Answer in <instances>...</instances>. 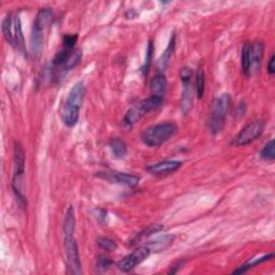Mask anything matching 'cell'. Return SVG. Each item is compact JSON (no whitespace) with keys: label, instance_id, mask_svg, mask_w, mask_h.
I'll use <instances>...</instances> for the list:
<instances>
[{"label":"cell","instance_id":"cell-1","mask_svg":"<svg viewBox=\"0 0 275 275\" xmlns=\"http://www.w3.org/2000/svg\"><path fill=\"white\" fill-rule=\"evenodd\" d=\"M86 87L83 81L76 82L69 91L62 110V119L67 127H74L80 117V109L84 100Z\"/></svg>","mask_w":275,"mask_h":275},{"label":"cell","instance_id":"cell-2","mask_svg":"<svg viewBox=\"0 0 275 275\" xmlns=\"http://www.w3.org/2000/svg\"><path fill=\"white\" fill-rule=\"evenodd\" d=\"M3 33L8 43H10L21 54L27 56L19 14H9L5 17L3 22Z\"/></svg>","mask_w":275,"mask_h":275},{"label":"cell","instance_id":"cell-3","mask_svg":"<svg viewBox=\"0 0 275 275\" xmlns=\"http://www.w3.org/2000/svg\"><path fill=\"white\" fill-rule=\"evenodd\" d=\"M176 131L177 126L174 123H161L143 130L141 133V140L150 148H156L170 140Z\"/></svg>","mask_w":275,"mask_h":275},{"label":"cell","instance_id":"cell-4","mask_svg":"<svg viewBox=\"0 0 275 275\" xmlns=\"http://www.w3.org/2000/svg\"><path fill=\"white\" fill-rule=\"evenodd\" d=\"M230 103L231 98L228 94H221L212 101L209 127L213 134H217L222 129Z\"/></svg>","mask_w":275,"mask_h":275},{"label":"cell","instance_id":"cell-5","mask_svg":"<svg viewBox=\"0 0 275 275\" xmlns=\"http://www.w3.org/2000/svg\"><path fill=\"white\" fill-rule=\"evenodd\" d=\"M162 99L163 98L161 97L153 96L152 95L151 97L136 103V105L133 106L130 110H128L124 117L123 124L127 127H131L134 123L139 122L145 114L149 113V112L159 108L162 103Z\"/></svg>","mask_w":275,"mask_h":275},{"label":"cell","instance_id":"cell-6","mask_svg":"<svg viewBox=\"0 0 275 275\" xmlns=\"http://www.w3.org/2000/svg\"><path fill=\"white\" fill-rule=\"evenodd\" d=\"M264 127H265V123L263 122V120L261 119L254 120V122H252L251 124L246 125L242 130L238 133L232 144L236 146H244V145L253 143L262 134Z\"/></svg>","mask_w":275,"mask_h":275},{"label":"cell","instance_id":"cell-7","mask_svg":"<svg viewBox=\"0 0 275 275\" xmlns=\"http://www.w3.org/2000/svg\"><path fill=\"white\" fill-rule=\"evenodd\" d=\"M64 246L67 258V263L71 270L72 274H81V260L79 253V245H77L74 236L64 237Z\"/></svg>","mask_w":275,"mask_h":275},{"label":"cell","instance_id":"cell-8","mask_svg":"<svg viewBox=\"0 0 275 275\" xmlns=\"http://www.w3.org/2000/svg\"><path fill=\"white\" fill-rule=\"evenodd\" d=\"M150 254L151 251L148 246L138 247L130 255L126 256L117 263V268L122 272L131 271L138 264L143 262L150 256Z\"/></svg>","mask_w":275,"mask_h":275},{"label":"cell","instance_id":"cell-9","mask_svg":"<svg viewBox=\"0 0 275 275\" xmlns=\"http://www.w3.org/2000/svg\"><path fill=\"white\" fill-rule=\"evenodd\" d=\"M182 167V162L177 160H163L156 163H153V165L149 166L148 171L151 174L155 175H165L173 173L176 170H178Z\"/></svg>","mask_w":275,"mask_h":275},{"label":"cell","instance_id":"cell-10","mask_svg":"<svg viewBox=\"0 0 275 275\" xmlns=\"http://www.w3.org/2000/svg\"><path fill=\"white\" fill-rule=\"evenodd\" d=\"M263 52L264 45L262 42L256 41L255 43H251V71L259 70L263 58Z\"/></svg>","mask_w":275,"mask_h":275},{"label":"cell","instance_id":"cell-11","mask_svg":"<svg viewBox=\"0 0 275 275\" xmlns=\"http://www.w3.org/2000/svg\"><path fill=\"white\" fill-rule=\"evenodd\" d=\"M106 177L110 179L111 182L123 184L129 187H135L140 182L139 176H136L134 174H129V173H120V172H116V173L106 175Z\"/></svg>","mask_w":275,"mask_h":275},{"label":"cell","instance_id":"cell-12","mask_svg":"<svg viewBox=\"0 0 275 275\" xmlns=\"http://www.w3.org/2000/svg\"><path fill=\"white\" fill-rule=\"evenodd\" d=\"M167 85L168 81L166 79V76L162 73H158L156 75H154L152 79L150 86H151V91L153 96H157L163 98L165 96V93L167 90Z\"/></svg>","mask_w":275,"mask_h":275},{"label":"cell","instance_id":"cell-13","mask_svg":"<svg viewBox=\"0 0 275 275\" xmlns=\"http://www.w3.org/2000/svg\"><path fill=\"white\" fill-rule=\"evenodd\" d=\"M174 239H175V237L171 236V235L162 236V237H159L157 239L153 240L152 242H150L148 244V247L150 248L151 253L152 252L159 253V252L165 251V249H167L168 247H170L172 245V243L174 242Z\"/></svg>","mask_w":275,"mask_h":275},{"label":"cell","instance_id":"cell-14","mask_svg":"<svg viewBox=\"0 0 275 275\" xmlns=\"http://www.w3.org/2000/svg\"><path fill=\"white\" fill-rule=\"evenodd\" d=\"M52 17H53V12L50 8H42L38 12L36 19L33 22L34 29H38L41 31H44V29L48 27V25L51 23Z\"/></svg>","mask_w":275,"mask_h":275},{"label":"cell","instance_id":"cell-15","mask_svg":"<svg viewBox=\"0 0 275 275\" xmlns=\"http://www.w3.org/2000/svg\"><path fill=\"white\" fill-rule=\"evenodd\" d=\"M25 171V152L20 143L14 145V176H23Z\"/></svg>","mask_w":275,"mask_h":275},{"label":"cell","instance_id":"cell-16","mask_svg":"<svg viewBox=\"0 0 275 275\" xmlns=\"http://www.w3.org/2000/svg\"><path fill=\"white\" fill-rule=\"evenodd\" d=\"M183 82V96L180 107L184 113L191 110L193 105V88H192V79H182Z\"/></svg>","mask_w":275,"mask_h":275},{"label":"cell","instance_id":"cell-17","mask_svg":"<svg viewBox=\"0 0 275 275\" xmlns=\"http://www.w3.org/2000/svg\"><path fill=\"white\" fill-rule=\"evenodd\" d=\"M43 32L38 29L32 28V32H31V37H30V48H31V52L34 56H39L42 52L43 49Z\"/></svg>","mask_w":275,"mask_h":275},{"label":"cell","instance_id":"cell-18","mask_svg":"<svg viewBox=\"0 0 275 275\" xmlns=\"http://www.w3.org/2000/svg\"><path fill=\"white\" fill-rule=\"evenodd\" d=\"M174 47H175V34L173 33V36L171 37V40L169 42V45L167 47V49L163 52L162 55L160 56V58L158 59V68L159 70H166L170 59L172 57V54H173L174 51Z\"/></svg>","mask_w":275,"mask_h":275},{"label":"cell","instance_id":"cell-19","mask_svg":"<svg viewBox=\"0 0 275 275\" xmlns=\"http://www.w3.org/2000/svg\"><path fill=\"white\" fill-rule=\"evenodd\" d=\"M75 231V214L72 206L68 209L64 220V237L74 236Z\"/></svg>","mask_w":275,"mask_h":275},{"label":"cell","instance_id":"cell-20","mask_svg":"<svg viewBox=\"0 0 275 275\" xmlns=\"http://www.w3.org/2000/svg\"><path fill=\"white\" fill-rule=\"evenodd\" d=\"M251 67V43L246 42L242 49V70L245 75L252 73Z\"/></svg>","mask_w":275,"mask_h":275},{"label":"cell","instance_id":"cell-21","mask_svg":"<svg viewBox=\"0 0 275 275\" xmlns=\"http://www.w3.org/2000/svg\"><path fill=\"white\" fill-rule=\"evenodd\" d=\"M110 149L112 153H113L114 157L118 159L126 157L127 152H128L126 144L122 140H118V139H114L110 142Z\"/></svg>","mask_w":275,"mask_h":275},{"label":"cell","instance_id":"cell-22","mask_svg":"<svg viewBox=\"0 0 275 275\" xmlns=\"http://www.w3.org/2000/svg\"><path fill=\"white\" fill-rule=\"evenodd\" d=\"M205 90V73L204 70L199 67L198 68L197 75H196V93L199 99H201L204 95Z\"/></svg>","mask_w":275,"mask_h":275},{"label":"cell","instance_id":"cell-23","mask_svg":"<svg viewBox=\"0 0 275 275\" xmlns=\"http://www.w3.org/2000/svg\"><path fill=\"white\" fill-rule=\"evenodd\" d=\"M275 144H274V140H270L268 143H266L263 149L260 152V157L264 160L268 161H273L275 159Z\"/></svg>","mask_w":275,"mask_h":275},{"label":"cell","instance_id":"cell-24","mask_svg":"<svg viewBox=\"0 0 275 275\" xmlns=\"http://www.w3.org/2000/svg\"><path fill=\"white\" fill-rule=\"evenodd\" d=\"M97 244L107 252H114L117 248V244L115 243V241L109 238H99L97 240Z\"/></svg>","mask_w":275,"mask_h":275},{"label":"cell","instance_id":"cell-25","mask_svg":"<svg viewBox=\"0 0 275 275\" xmlns=\"http://www.w3.org/2000/svg\"><path fill=\"white\" fill-rule=\"evenodd\" d=\"M153 52H154V43L153 41H150L149 42V47H148V50H146V58H145V62H144V65L142 67V72H143V75H146L149 72V68L152 64V58H153Z\"/></svg>","mask_w":275,"mask_h":275},{"label":"cell","instance_id":"cell-26","mask_svg":"<svg viewBox=\"0 0 275 275\" xmlns=\"http://www.w3.org/2000/svg\"><path fill=\"white\" fill-rule=\"evenodd\" d=\"M162 229H163V226L158 225V223H155V225L150 226L148 229H145L144 231L140 232V235H139V237L136 238V240H141V239H143L145 237L148 238V237H150V236H152L154 234H156V232H159Z\"/></svg>","mask_w":275,"mask_h":275},{"label":"cell","instance_id":"cell-27","mask_svg":"<svg viewBox=\"0 0 275 275\" xmlns=\"http://www.w3.org/2000/svg\"><path fill=\"white\" fill-rule=\"evenodd\" d=\"M77 39H79V36H77V34H66L63 40L64 48L72 50L75 45Z\"/></svg>","mask_w":275,"mask_h":275},{"label":"cell","instance_id":"cell-28","mask_svg":"<svg viewBox=\"0 0 275 275\" xmlns=\"http://www.w3.org/2000/svg\"><path fill=\"white\" fill-rule=\"evenodd\" d=\"M111 264H112V261L108 257H100L97 262V268L100 271H106L108 268H110Z\"/></svg>","mask_w":275,"mask_h":275},{"label":"cell","instance_id":"cell-29","mask_svg":"<svg viewBox=\"0 0 275 275\" xmlns=\"http://www.w3.org/2000/svg\"><path fill=\"white\" fill-rule=\"evenodd\" d=\"M266 70H268L269 74L275 73V55L271 56L269 63H268V67H266Z\"/></svg>","mask_w":275,"mask_h":275}]
</instances>
